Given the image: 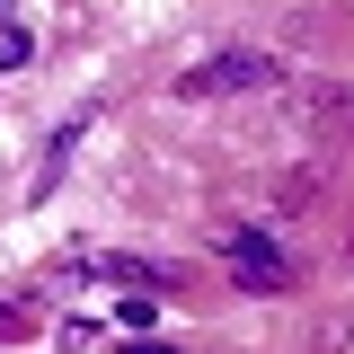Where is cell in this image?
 <instances>
[{
    "mask_svg": "<svg viewBox=\"0 0 354 354\" xmlns=\"http://www.w3.org/2000/svg\"><path fill=\"white\" fill-rule=\"evenodd\" d=\"M266 80H274L266 53H221V62H204V71H186L177 97H221V88H266Z\"/></svg>",
    "mask_w": 354,
    "mask_h": 354,
    "instance_id": "2",
    "label": "cell"
},
{
    "mask_svg": "<svg viewBox=\"0 0 354 354\" xmlns=\"http://www.w3.org/2000/svg\"><path fill=\"white\" fill-rule=\"evenodd\" d=\"M221 266H230L248 292H283V283H292V257H283L266 230H230V239H221Z\"/></svg>",
    "mask_w": 354,
    "mask_h": 354,
    "instance_id": "1",
    "label": "cell"
},
{
    "mask_svg": "<svg viewBox=\"0 0 354 354\" xmlns=\"http://www.w3.org/2000/svg\"><path fill=\"white\" fill-rule=\"evenodd\" d=\"M115 319H124L133 337H151V328H160V301H151V292H133V301H124V310H115Z\"/></svg>",
    "mask_w": 354,
    "mask_h": 354,
    "instance_id": "5",
    "label": "cell"
},
{
    "mask_svg": "<svg viewBox=\"0 0 354 354\" xmlns=\"http://www.w3.org/2000/svg\"><path fill=\"white\" fill-rule=\"evenodd\" d=\"M27 53H36V36H27V27H9V18H0V71H18V62H27Z\"/></svg>",
    "mask_w": 354,
    "mask_h": 354,
    "instance_id": "4",
    "label": "cell"
},
{
    "mask_svg": "<svg viewBox=\"0 0 354 354\" xmlns=\"http://www.w3.org/2000/svg\"><path fill=\"white\" fill-rule=\"evenodd\" d=\"M36 292H27V301H18V292H9V301H0V346H18V337H36Z\"/></svg>",
    "mask_w": 354,
    "mask_h": 354,
    "instance_id": "3",
    "label": "cell"
}]
</instances>
